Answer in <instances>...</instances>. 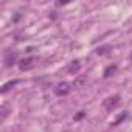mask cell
<instances>
[{"label": "cell", "mask_w": 132, "mask_h": 132, "mask_svg": "<svg viewBox=\"0 0 132 132\" xmlns=\"http://www.w3.org/2000/svg\"><path fill=\"white\" fill-rule=\"evenodd\" d=\"M36 64H37V59H36L34 56H28V57L20 59L17 65H19V69H20L22 72H30V70H33V69L36 67Z\"/></svg>", "instance_id": "1"}, {"label": "cell", "mask_w": 132, "mask_h": 132, "mask_svg": "<svg viewBox=\"0 0 132 132\" xmlns=\"http://www.w3.org/2000/svg\"><path fill=\"white\" fill-rule=\"evenodd\" d=\"M72 90H73V84L67 82V81H62V82L56 84V87H54V93L57 96H67Z\"/></svg>", "instance_id": "2"}, {"label": "cell", "mask_w": 132, "mask_h": 132, "mask_svg": "<svg viewBox=\"0 0 132 132\" xmlns=\"http://www.w3.org/2000/svg\"><path fill=\"white\" fill-rule=\"evenodd\" d=\"M3 64H5V67H13V65L19 64V59H17V53L14 50H5L3 53Z\"/></svg>", "instance_id": "3"}, {"label": "cell", "mask_w": 132, "mask_h": 132, "mask_svg": "<svg viewBox=\"0 0 132 132\" xmlns=\"http://www.w3.org/2000/svg\"><path fill=\"white\" fill-rule=\"evenodd\" d=\"M118 104H120V95H112V96H109L103 101V106L107 110H113Z\"/></svg>", "instance_id": "4"}, {"label": "cell", "mask_w": 132, "mask_h": 132, "mask_svg": "<svg viewBox=\"0 0 132 132\" xmlns=\"http://www.w3.org/2000/svg\"><path fill=\"white\" fill-rule=\"evenodd\" d=\"M79 70H81V62H79L78 59L72 61V62L69 64V67H67V72H69L70 75H78Z\"/></svg>", "instance_id": "5"}, {"label": "cell", "mask_w": 132, "mask_h": 132, "mask_svg": "<svg viewBox=\"0 0 132 132\" xmlns=\"http://www.w3.org/2000/svg\"><path fill=\"white\" fill-rule=\"evenodd\" d=\"M117 72H118V65H117V64H110V65H107V67L104 69L103 78H110V76L117 75Z\"/></svg>", "instance_id": "6"}, {"label": "cell", "mask_w": 132, "mask_h": 132, "mask_svg": "<svg viewBox=\"0 0 132 132\" xmlns=\"http://www.w3.org/2000/svg\"><path fill=\"white\" fill-rule=\"evenodd\" d=\"M110 51H112V47H110V45H101V47H98V48L95 50V53L100 54V56H106V54H109Z\"/></svg>", "instance_id": "7"}, {"label": "cell", "mask_w": 132, "mask_h": 132, "mask_svg": "<svg viewBox=\"0 0 132 132\" xmlns=\"http://www.w3.org/2000/svg\"><path fill=\"white\" fill-rule=\"evenodd\" d=\"M20 82V79H13V81H8L6 84H3V87H2V93H6L11 87H14L16 84H19Z\"/></svg>", "instance_id": "8"}, {"label": "cell", "mask_w": 132, "mask_h": 132, "mask_svg": "<svg viewBox=\"0 0 132 132\" xmlns=\"http://www.w3.org/2000/svg\"><path fill=\"white\" fill-rule=\"evenodd\" d=\"M87 82V78H84V76H78L76 79H75V82H73V86L75 87H78V89H81V87H84V84Z\"/></svg>", "instance_id": "9"}, {"label": "cell", "mask_w": 132, "mask_h": 132, "mask_svg": "<svg viewBox=\"0 0 132 132\" xmlns=\"http://www.w3.org/2000/svg\"><path fill=\"white\" fill-rule=\"evenodd\" d=\"M126 118H127V112L124 110V112H121V113L117 117V120H115V121H112V126H118V124H120L121 121H124Z\"/></svg>", "instance_id": "10"}, {"label": "cell", "mask_w": 132, "mask_h": 132, "mask_svg": "<svg viewBox=\"0 0 132 132\" xmlns=\"http://www.w3.org/2000/svg\"><path fill=\"white\" fill-rule=\"evenodd\" d=\"M6 115H8V107L6 106H2V121L6 118Z\"/></svg>", "instance_id": "11"}, {"label": "cell", "mask_w": 132, "mask_h": 132, "mask_svg": "<svg viewBox=\"0 0 132 132\" xmlns=\"http://www.w3.org/2000/svg\"><path fill=\"white\" fill-rule=\"evenodd\" d=\"M84 117H86V112H84V110H81L79 113H76V115H75V120L78 121V120H81V118H84Z\"/></svg>", "instance_id": "12"}, {"label": "cell", "mask_w": 132, "mask_h": 132, "mask_svg": "<svg viewBox=\"0 0 132 132\" xmlns=\"http://www.w3.org/2000/svg\"><path fill=\"white\" fill-rule=\"evenodd\" d=\"M130 59H132V53H130Z\"/></svg>", "instance_id": "13"}]
</instances>
